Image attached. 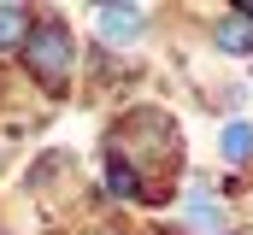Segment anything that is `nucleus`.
<instances>
[{"mask_svg": "<svg viewBox=\"0 0 253 235\" xmlns=\"http://www.w3.org/2000/svg\"><path fill=\"white\" fill-rule=\"evenodd\" d=\"M18 65L47 88V94H65L71 88V65H77V41H71V24H65L59 12H36V24H30V41H24V53Z\"/></svg>", "mask_w": 253, "mask_h": 235, "instance_id": "f257e3e1", "label": "nucleus"}, {"mask_svg": "<svg viewBox=\"0 0 253 235\" xmlns=\"http://www.w3.org/2000/svg\"><path fill=\"white\" fill-rule=\"evenodd\" d=\"M141 24H147V18H141L135 6H94V30H100L106 41H135Z\"/></svg>", "mask_w": 253, "mask_h": 235, "instance_id": "f03ea898", "label": "nucleus"}, {"mask_svg": "<svg viewBox=\"0 0 253 235\" xmlns=\"http://www.w3.org/2000/svg\"><path fill=\"white\" fill-rule=\"evenodd\" d=\"M218 153H224V165H248V159H253V123H248V118L224 123V141H218Z\"/></svg>", "mask_w": 253, "mask_h": 235, "instance_id": "423d86ee", "label": "nucleus"}, {"mask_svg": "<svg viewBox=\"0 0 253 235\" xmlns=\"http://www.w3.org/2000/svg\"><path fill=\"white\" fill-rule=\"evenodd\" d=\"M30 24H36V12H30V6H18V0H6V6H0V53H24Z\"/></svg>", "mask_w": 253, "mask_h": 235, "instance_id": "20e7f679", "label": "nucleus"}, {"mask_svg": "<svg viewBox=\"0 0 253 235\" xmlns=\"http://www.w3.org/2000/svg\"><path fill=\"white\" fill-rule=\"evenodd\" d=\"M224 235H230V230H224Z\"/></svg>", "mask_w": 253, "mask_h": 235, "instance_id": "6e6552de", "label": "nucleus"}, {"mask_svg": "<svg viewBox=\"0 0 253 235\" xmlns=\"http://www.w3.org/2000/svg\"><path fill=\"white\" fill-rule=\"evenodd\" d=\"M212 47L230 53V59H248V53H253V24H248V18H236V12H224V18L212 24Z\"/></svg>", "mask_w": 253, "mask_h": 235, "instance_id": "7ed1b4c3", "label": "nucleus"}, {"mask_svg": "<svg viewBox=\"0 0 253 235\" xmlns=\"http://www.w3.org/2000/svg\"><path fill=\"white\" fill-rule=\"evenodd\" d=\"M189 224H194V230L224 235V206H218V200H206V194H189Z\"/></svg>", "mask_w": 253, "mask_h": 235, "instance_id": "0eeeda50", "label": "nucleus"}, {"mask_svg": "<svg viewBox=\"0 0 253 235\" xmlns=\"http://www.w3.org/2000/svg\"><path fill=\"white\" fill-rule=\"evenodd\" d=\"M106 188H112V200H141V176L124 153H106Z\"/></svg>", "mask_w": 253, "mask_h": 235, "instance_id": "39448f33", "label": "nucleus"}]
</instances>
